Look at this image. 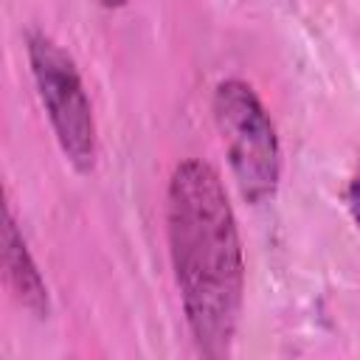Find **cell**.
<instances>
[{
    "label": "cell",
    "instance_id": "obj_1",
    "mask_svg": "<svg viewBox=\"0 0 360 360\" xmlns=\"http://www.w3.org/2000/svg\"><path fill=\"white\" fill-rule=\"evenodd\" d=\"M166 236L197 352L228 357L245 301V253L233 205L211 163L188 158L174 166L166 188Z\"/></svg>",
    "mask_w": 360,
    "mask_h": 360
},
{
    "label": "cell",
    "instance_id": "obj_2",
    "mask_svg": "<svg viewBox=\"0 0 360 360\" xmlns=\"http://www.w3.org/2000/svg\"><path fill=\"white\" fill-rule=\"evenodd\" d=\"M211 112L239 197L250 205L273 200L281 180V143L259 93L242 79H225L214 90Z\"/></svg>",
    "mask_w": 360,
    "mask_h": 360
},
{
    "label": "cell",
    "instance_id": "obj_3",
    "mask_svg": "<svg viewBox=\"0 0 360 360\" xmlns=\"http://www.w3.org/2000/svg\"><path fill=\"white\" fill-rule=\"evenodd\" d=\"M25 53L62 155L79 174L93 172L98 158L96 115L73 56L45 31L25 34Z\"/></svg>",
    "mask_w": 360,
    "mask_h": 360
},
{
    "label": "cell",
    "instance_id": "obj_6",
    "mask_svg": "<svg viewBox=\"0 0 360 360\" xmlns=\"http://www.w3.org/2000/svg\"><path fill=\"white\" fill-rule=\"evenodd\" d=\"M121 3H127V0H101V6H107V8H112V6H121Z\"/></svg>",
    "mask_w": 360,
    "mask_h": 360
},
{
    "label": "cell",
    "instance_id": "obj_4",
    "mask_svg": "<svg viewBox=\"0 0 360 360\" xmlns=\"http://www.w3.org/2000/svg\"><path fill=\"white\" fill-rule=\"evenodd\" d=\"M3 267H6V281L22 309H28L37 318H48L51 301H48V287L45 278L25 245V236L14 219V211L6 205V222H3Z\"/></svg>",
    "mask_w": 360,
    "mask_h": 360
},
{
    "label": "cell",
    "instance_id": "obj_5",
    "mask_svg": "<svg viewBox=\"0 0 360 360\" xmlns=\"http://www.w3.org/2000/svg\"><path fill=\"white\" fill-rule=\"evenodd\" d=\"M346 205H349L352 219L360 228V152H357V160H354V169H352L349 186H346Z\"/></svg>",
    "mask_w": 360,
    "mask_h": 360
}]
</instances>
